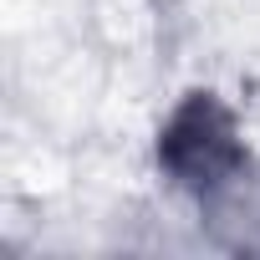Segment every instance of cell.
Here are the masks:
<instances>
[{"instance_id": "2", "label": "cell", "mask_w": 260, "mask_h": 260, "mask_svg": "<svg viewBox=\"0 0 260 260\" xmlns=\"http://www.w3.org/2000/svg\"><path fill=\"white\" fill-rule=\"evenodd\" d=\"M194 214H199V224L209 230V240L219 250L260 255V158L250 153L219 184L194 194Z\"/></svg>"}, {"instance_id": "1", "label": "cell", "mask_w": 260, "mask_h": 260, "mask_svg": "<svg viewBox=\"0 0 260 260\" xmlns=\"http://www.w3.org/2000/svg\"><path fill=\"white\" fill-rule=\"evenodd\" d=\"M245 133L235 112L214 97V92H189L169 122L158 127V169L179 194H204L209 184H219L235 164H245Z\"/></svg>"}]
</instances>
